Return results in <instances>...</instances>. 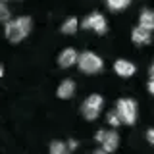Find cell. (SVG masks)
<instances>
[{"label": "cell", "mask_w": 154, "mask_h": 154, "mask_svg": "<svg viewBox=\"0 0 154 154\" xmlns=\"http://www.w3.org/2000/svg\"><path fill=\"white\" fill-rule=\"evenodd\" d=\"M33 29V21L29 16H21V17H16V19H10L4 27V35L10 42H21Z\"/></svg>", "instance_id": "obj_1"}, {"label": "cell", "mask_w": 154, "mask_h": 154, "mask_svg": "<svg viewBox=\"0 0 154 154\" xmlns=\"http://www.w3.org/2000/svg\"><path fill=\"white\" fill-rule=\"evenodd\" d=\"M77 66H79V69L83 71V73H98V71H102L104 67V62L102 58H100L98 54H94V52L87 50V52H81L79 56H77Z\"/></svg>", "instance_id": "obj_2"}, {"label": "cell", "mask_w": 154, "mask_h": 154, "mask_svg": "<svg viewBox=\"0 0 154 154\" xmlns=\"http://www.w3.org/2000/svg\"><path fill=\"white\" fill-rule=\"evenodd\" d=\"M116 112L125 125H133L137 122V102L133 98H119L116 104Z\"/></svg>", "instance_id": "obj_3"}, {"label": "cell", "mask_w": 154, "mask_h": 154, "mask_svg": "<svg viewBox=\"0 0 154 154\" xmlns=\"http://www.w3.org/2000/svg\"><path fill=\"white\" fill-rule=\"evenodd\" d=\"M102 106H104V98L100 94H89L83 100V104H81V114H83L85 119L93 122V119H96L100 116Z\"/></svg>", "instance_id": "obj_4"}, {"label": "cell", "mask_w": 154, "mask_h": 154, "mask_svg": "<svg viewBox=\"0 0 154 154\" xmlns=\"http://www.w3.org/2000/svg\"><path fill=\"white\" fill-rule=\"evenodd\" d=\"M81 25H83L87 31H94V33H98V35H104L106 29H108V21H106V17L100 12H93L83 19Z\"/></svg>", "instance_id": "obj_5"}, {"label": "cell", "mask_w": 154, "mask_h": 154, "mask_svg": "<svg viewBox=\"0 0 154 154\" xmlns=\"http://www.w3.org/2000/svg\"><path fill=\"white\" fill-rule=\"evenodd\" d=\"M135 69H137L135 64H133V62H129V60H122V58H119V60L114 62V71L119 77H131L135 73Z\"/></svg>", "instance_id": "obj_6"}, {"label": "cell", "mask_w": 154, "mask_h": 154, "mask_svg": "<svg viewBox=\"0 0 154 154\" xmlns=\"http://www.w3.org/2000/svg\"><path fill=\"white\" fill-rule=\"evenodd\" d=\"M77 52L73 50V48H66V50H62L60 52V56H58V66L60 67H71V66H75L77 64Z\"/></svg>", "instance_id": "obj_7"}, {"label": "cell", "mask_w": 154, "mask_h": 154, "mask_svg": "<svg viewBox=\"0 0 154 154\" xmlns=\"http://www.w3.org/2000/svg\"><path fill=\"white\" fill-rule=\"evenodd\" d=\"M100 144H102V150L104 152H108V154L114 152L116 148L119 146V135L116 133L114 129H112V131H106V135H104V139H102V143H100Z\"/></svg>", "instance_id": "obj_8"}, {"label": "cell", "mask_w": 154, "mask_h": 154, "mask_svg": "<svg viewBox=\"0 0 154 154\" xmlns=\"http://www.w3.org/2000/svg\"><path fill=\"white\" fill-rule=\"evenodd\" d=\"M56 94H58V98H62V100H67V98H71V96L75 94V83L71 79H66V81H62L60 85H58V91H56Z\"/></svg>", "instance_id": "obj_9"}, {"label": "cell", "mask_w": 154, "mask_h": 154, "mask_svg": "<svg viewBox=\"0 0 154 154\" xmlns=\"http://www.w3.org/2000/svg\"><path fill=\"white\" fill-rule=\"evenodd\" d=\"M131 41L139 46L148 45V42L152 41V35H150V31H146V29H143V27H135L131 31Z\"/></svg>", "instance_id": "obj_10"}, {"label": "cell", "mask_w": 154, "mask_h": 154, "mask_svg": "<svg viewBox=\"0 0 154 154\" xmlns=\"http://www.w3.org/2000/svg\"><path fill=\"white\" fill-rule=\"evenodd\" d=\"M139 27L146 29V31H154V12L150 10H143V14L139 16Z\"/></svg>", "instance_id": "obj_11"}, {"label": "cell", "mask_w": 154, "mask_h": 154, "mask_svg": "<svg viewBox=\"0 0 154 154\" xmlns=\"http://www.w3.org/2000/svg\"><path fill=\"white\" fill-rule=\"evenodd\" d=\"M77 27H79V21H77V17H67L64 23H62L60 31L64 33V35H73L77 31Z\"/></svg>", "instance_id": "obj_12"}, {"label": "cell", "mask_w": 154, "mask_h": 154, "mask_svg": "<svg viewBox=\"0 0 154 154\" xmlns=\"http://www.w3.org/2000/svg\"><path fill=\"white\" fill-rule=\"evenodd\" d=\"M102 2L108 6V10H112V12H122L131 4V0H102Z\"/></svg>", "instance_id": "obj_13"}, {"label": "cell", "mask_w": 154, "mask_h": 154, "mask_svg": "<svg viewBox=\"0 0 154 154\" xmlns=\"http://www.w3.org/2000/svg\"><path fill=\"white\" fill-rule=\"evenodd\" d=\"M50 154H69V148H67V143L62 141H54L50 144Z\"/></svg>", "instance_id": "obj_14"}, {"label": "cell", "mask_w": 154, "mask_h": 154, "mask_svg": "<svg viewBox=\"0 0 154 154\" xmlns=\"http://www.w3.org/2000/svg\"><path fill=\"white\" fill-rule=\"evenodd\" d=\"M10 19H12V12H10V8L6 6V2H0V21L8 23Z\"/></svg>", "instance_id": "obj_15"}, {"label": "cell", "mask_w": 154, "mask_h": 154, "mask_svg": "<svg viewBox=\"0 0 154 154\" xmlns=\"http://www.w3.org/2000/svg\"><path fill=\"white\" fill-rule=\"evenodd\" d=\"M106 122H108L112 127H119L122 125V119H119V116L116 110H112V112H108V116H106Z\"/></svg>", "instance_id": "obj_16"}, {"label": "cell", "mask_w": 154, "mask_h": 154, "mask_svg": "<svg viewBox=\"0 0 154 154\" xmlns=\"http://www.w3.org/2000/svg\"><path fill=\"white\" fill-rule=\"evenodd\" d=\"M104 135H106V131H104V129H100V131H96V135H94V141H96V143H102Z\"/></svg>", "instance_id": "obj_17"}, {"label": "cell", "mask_w": 154, "mask_h": 154, "mask_svg": "<svg viewBox=\"0 0 154 154\" xmlns=\"http://www.w3.org/2000/svg\"><path fill=\"white\" fill-rule=\"evenodd\" d=\"M146 141L150 143V144H154V127H152V129H148V131H146Z\"/></svg>", "instance_id": "obj_18"}, {"label": "cell", "mask_w": 154, "mask_h": 154, "mask_svg": "<svg viewBox=\"0 0 154 154\" xmlns=\"http://www.w3.org/2000/svg\"><path fill=\"white\" fill-rule=\"evenodd\" d=\"M67 148H69V150H75V148H77V141H73V139H71V141L67 143Z\"/></svg>", "instance_id": "obj_19"}, {"label": "cell", "mask_w": 154, "mask_h": 154, "mask_svg": "<svg viewBox=\"0 0 154 154\" xmlns=\"http://www.w3.org/2000/svg\"><path fill=\"white\" fill-rule=\"evenodd\" d=\"M148 93H150V94L154 96V79H150V81H148Z\"/></svg>", "instance_id": "obj_20"}, {"label": "cell", "mask_w": 154, "mask_h": 154, "mask_svg": "<svg viewBox=\"0 0 154 154\" xmlns=\"http://www.w3.org/2000/svg\"><path fill=\"white\" fill-rule=\"evenodd\" d=\"M91 154H108V152H104L102 148H100V150H93V152H91Z\"/></svg>", "instance_id": "obj_21"}, {"label": "cell", "mask_w": 154, "mask_h": 154, "mask_svg": "<svg viewBox=\"0 0 154 154\" xmlns=\"http://www.w3.org/2000/svg\"><path fill=\"white\" fill-rule=\"evenodd\" d=\"M150 79H154V62H152V66H150Z\"/></svg>", "instance_id": "obj_22"}, {"label": "cell", "mask_w": 154, "mask_h": 154, "mask_svg": "<svg viewBox=\"0 0 154 154\" xmlns=\"http://www.w3.org/2000/svg\"><path fill=\"white\" fill-rule=\"evenodd\" d=\"M2 75H4V67L0 66V77H2Z\"/></svg>", "instance_id": "obj_23"}, {"label": "cell", "mask_w": 154, "mask_h": 154, "mask_svg": "<svg viewBox=\"0 0 154 154\" xmlns=\"http://www.w3.org/2000/svg\"><path fill=\"white\" fill-rule=\"evenodd\" d=\"M0 2H6V0H0Z\"/></svg>", "instance_id": "obj_24"}]
</instances>
